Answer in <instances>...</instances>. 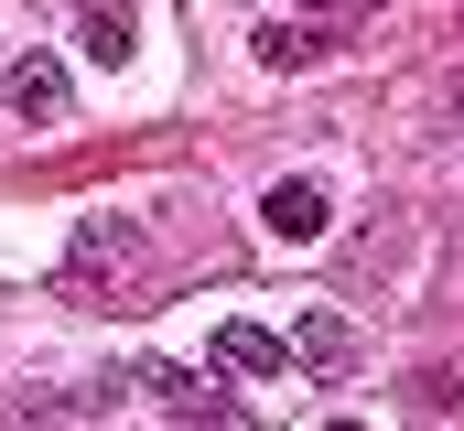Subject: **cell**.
Masks as SVG:
<instances>
[{
  "label": "cell",
  "mask_w": 464,
  "mask_h": 431,
  "mask_svg": "<svg viewBox=\"0 0 464 431\" xmlns=\"http://www.w3.org/2000/svg\"><path fill=\"white\" fill-rule=\"evenodd\" d=\"M76 43H87V65H130V54H140V22H130L119 0H87V11H76Z\"/></svg>",
  "instance_id": "8"
},
{
  "label": "cell",
  "mask_w": 464,
  "mask_h": 431,
  "mask_svg": "<svg viewBox=\"0 0 464 431\" xmlns=\"http://www.w3.org/2000/svg\"><path fill=\"white\" fill-rule=\"evenodd\" d=\"M259 226H270L281 248H314V237L335 226V195H324L314 173H292V184H270V195H259Z\"/></svg>",
  "instance_id": "3"
},
{
  "label": "cell",
  "mask_w": 464,
  "mask_h": 431,
  "mask_svg": "<svg viewBox=\"0 0 464 431\" xmlns=\"http://www.w3.org/2000/svg\"><path fill=\"white\" fill-rule=\"evenodd\" d=\"M356 356H367V345H356L346 313H324V302L292 313V367H303V378H356Z\"/></svg>",
  "instance_id": "4"
},
{
  "label": "cell",
  "mask_w": 464,
  "mask_h": 431,
  "mask_svg": "<svg viewBox=\"0 0 464 431\" xmlns=\"http://www.w3.org/2000/svg\"><path fill=\"white\" fill-rule=\"evenodd\" d=\"M130 388H151V410H162V421H237V399L217 388V378H195V367H140Z\"/></svg>",
  "instance_id": "6"
},
{
  "label": "cell",
  "mask_w": 464,
  "mask_h": 431,
  "mask_svg": "<svg viewBox=\"0 0 464 431\" xmlns=\"http://www.w3.org/2000/svg\"><path fill=\"white\" fill-rule=\"evenodd\" d=\"M140 270V226L130 216H76V248H65V302H109V281Z\"/></svg>",
  "instance_id": "1"
},
{
  "label": "cell",
  "mask_w": 464,
  "mask_h": 431,
  "mask_svg": "<svg viewBox=\"0 0 464 431\" xmlns=\"http://www.w3.org/2000/svg\"><path fill=\"white\" fill-rule=\"evenodd\" d=\"M248 43H259V65H270V76H303V65H324L346 33H335V22H303V11H270Z\"/></svg>",
  "instance_id": "5"
},
{
  "label": "cell",
  "mask_w": 464,
  "mask_h": 431,
  "mask_svg": "<svg viewBox=\"0 0 464 431\" xmlns=\"http://www.w3.org/2000/svg\"><path fill=\"white\" fill-rule=\"evenodd\" d=\"M292 11H303V22H335V33H356V22H367L378 0H292Z\"/></svg>",
  "instance_id": "9"
},
{
  "label": "cell",
  "mask_w": 464,
  "mask_h": 431,
  "mask_svg": "<svg viewBox=\"0 0 464 431\" xmlns=\"http://www.w3.org/2000/svg\"><path fill=\"white\" fill-rule=\"evenodd\" d=\"M454 119H464V87H454Z\"/></svg>",
  "instance_id": "10"
},
{
  "label": "cell",
  "mask_w": 464,
  "mask_h": 431,
  "mask_svg": "<svg viewBox=\"0 0 464 431\" xmlns=\"http://www.w3.org/2000/svg\"><path fill=\"white\" fill-rule=\"evenodd\" d=\"M0 98H11V119H22V129H65V108H76V76H65L54 54H22V65L0 76Z\"/></svg>",
  "instance_id": "2"
},
{
  "label": "cell",
  "mask_w": 464,
  "mask_h": 431,
  "mask_svg": "<svg viewBox=\"0 0 464 431\" xmlns=\"http://www.w3.org/2000/svg\"><path fill=\"white\" fill-rule=\"evenodd\" d=\"M217 378H292V334H270V323H217Z\"/></svg>",
  "instance_id": "7"
}]
</instances>
